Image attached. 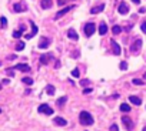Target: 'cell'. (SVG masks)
<instances>
[{
    "label": "cell",
    "instance_id": "obj_1",
    "mask_svg": "<svg viewBox=\"0 0 146 131\" xmlns=\"http://www.w3.org/2000/svg\"><path fill=\"white\" fill-rule=\"evenodd\" d=\"M79 121H80L82 125H92L93 124V117L87 111H82L79 114Z\"/></svg>",
    "mask_w": 146,
    "mask_h": 131
},
{
    "label": "cell",
    "instance_id": "obj_2",
    "mask_svg": "<svg viewBox=\"0 0 146 131\" xmlns=\"http://www.w3.org/2000/svg\"><path fill=\"white\" fill-rule=\"evenodd\" d=\"M122 123H123V125H125V128H126V130H133V127H135V125H133V121H132V118H130V117H128V115H123V117H122Z\"/></svg>",
    "mask_w": 146,
    "mask_h": 131
},
{
    "label": "cell",
    "instance_id": "obj_3",
    "mask_svg": "<svg viewBox=\"0 0 146 131\" xmlns=\"http://www.w3.org/2000/svg\"><path fill=\"white\" fill-rule=\"evenodd\" d=\"M96 30V26H95V23H86L85 24V34L87 36V37H90L93 33Z\"/></svg>",
    "mask_w": 146,
    "mask_h": 131
},
{
    "label": "cell",
    "instance_id": "obj_4",
    "mask_svg": "<svg viewBox=\"0 0 146 131\" xmlns=\"http://www.w3.org/2000/svg\"><path fill=\"white\" fill-rule=\"evenodd\" d=\"M37 111H39V113H42V114H46V115H52V114H53L52 107H49L47 104H42V105H39Z\"/></svg>",
    "mask_w": 146,
    "mask_h": 131
},
{
    "label": "cell",
    "instance_id": "obj_5",
    "mask_svg": "<svg viewBox=\"0 0 146 131\" xmlns=\"http://www.w3.org/2000/svg\"><path fill=\"white\" fill-rule=\"evenodd\" d=\"M72 9H75V6H67V7H63L62 10H59L57 13H56V16H54V20H59L60 17H63L67 13V12H70Z\"/></svg>",
    "mask_w": 146,
    "mask_h": 131
},
{
    "label": "cell",
    "instance_id": "obj_6",
    "mask_svg": "<svg viewBox=\"0 0 146 131\" xmlns=\"http://www.w3.org/2000/svg\"><path fill=\"white\" fill-rule=\"evenodd\" d=\"M140 47H142V40H140V39H136V41L130 46V51H132V53H138V51L140 50Z\"/></svg>",
    "mask_w": 146,
    "mask_h": 131
},
{
    "label": "cell",
    "instance_id": "obj_7",
    "mask_svg": "<svg viewBox=\"0 0 146 131\" xmlns=\"http://www.w3.org/2000/svg\"><path fill=\"white\" fill-rule=\"evenodd\" d=\"M117 12H119L120 14H123V16H125V14H128V13H129V6H128L125 1H123V3H120V4H119Z\"/></svg>",
    "mask_w": 146,
    "mask_h": 131
},
{
    "label": "cell",
    "instance_id": "obj_8",
    "mask_svg": "<svg viewBox=\"0 0 146 131\" xmlns=\"http://www.w3.org/2000/svg\"><path fill=\"white\" fill-rule=\"evenodd\" d=\"M49 46H50V40L47 37H42L39 41V49H47Z\"/></svg>",
    "mask_w": 146,
    "mask_h": 131
},
{
    "label": "cell",
    "instance_id": "obj_9",
    "mask_svg": "<svg viewBox=\"0 0 146 131\" xmlns=\"http://www.w3.org/2000/svg\"><path fill=\"white\" fill-rule=\"evenodd\" d=\"M13 10H15L16 13H22V12H26V6H24L23 3H16V4L13 6Z\"/></svg>",
    "mask_w": 146,
    "mask_h": 131
},
{
    "label": "cell",
    "instance_id": "obj_10",
    "mask_svg": "<svg viewBox=\"0 0 146 131\" xmlns=\"http://www.w3.org/2000/svg\"><path fill=\"white\" fill-rule=\"evenodd\" d=\"M110 44H112V49H113V54H115V56H119V54H120V51H122V50H120V46H119L115 40L110 41Z\"/></svg>",
    "mask_w": 146,
    "mask_h": 131
},
{
    "label": "cell",
    "instance_id": "obj_11",
    "mask_svg": "<svg viewBox=\"0 0 146 131\" xmlns=\"http://www.w3.org/2000/svg\"><path fill=\"white\" fill-rule=\"evenodd\" d=\"M53 59V54H43L42 57H40V63L42 64H49V61Z\"/></svg>",
    "mask_w": 146,
    "mask_h": 131
},
{
    "label": "cell",
    "instance_id": "obj_12",
    "mask_svg": "<svg viewBox=\"0 0 146 131\" xmlns=\"http://www.w3.org/2000/svg\"><path fill=\"white\" fill-rule=\"evenodd\" d=\"M30 26H32V33L26 36V39H27V40H29V39H32V37H34V36L37 34V26H36L33 21H30Z\"/></svg>",
    "mask_w": 146,
    "mask_h": 131
},
{
    "label": "cell",
    "instance_id": "obj_13",
    "mask_svg": "<svg viewBox=\"0 0 146 131\" xmlns=\"http://www.w3.org/2000/svg\"><path fill=\"white\" fill-rule=\"evenodd\" d=\"M53 123H54V124H57V125H60V127H63V125H66V124H67V121H66L63 117H54Z\"/></svg>",
    "mask_w": 146,
    "mask_h": 131
},
{
    "label": "cell",
    "instance_id": "obj_14",
    "mask_svg": "<svg viewBox=\"0 0 146 131\" xmlns=\"http://www.w3.org/2000/svg\"><path fill=\"white\" fill-rule=\"evenodd\" d=\"M15 68H16V70H20V71H24V73H29V71H30V67L27 64H24V63L15 66Z\"/></svg>",
    "mask_w": 146,
    "mask_h": 131
},
{
    "label": "cell",
    "instance_id": "obj_15",
    "mask_svg": "<svg viewBox=\"0 0 146 131\" xmlns=\"http://www.w3.org/2000/svg\"><path fill=\"white\" fill-rule=\"evenodd\" d=\"M106 33H108V26H106V23L102 21V23L99 24V34H100V36H105Z\"/></svg>",
    "mask_w": 146,
    "mask_h": 131
},
{
    "label": "cell",
    "instance_id": "obj_16",
    "mask_svg": "<svg viewBox=\"0 0 146 131\" xmlns=\"http://www.w3.org/2000/svg\"><path fill=\"white\" fill-rule=\"evenodd\" d=\"M67 37H69V39H72V40H77V39H79L77 33L75 32L73 29H69V30H67Z\"/></svg>",
    "mask_w": 146,
    "mask_h": 131
},
{
    "label": "cell",
    "instance_id": "obj_17",
    "mask_svg": "<svg viewBox=\"0 0 146 131\" xmlns=\"http://www.w3.org/2000/svg\"><path fill=\"white\" fill-rule=\"evenodd\" d=\"M40 6H42V9H50L53 6V0H42Z\"/></svg>",
    "mask_w": 146,
    "mask_h": 131
},
{
    "label": "cell",
    "instance_id": "obj_18",
    "mask_svg": "<svg viewBox=\"0 0 146 131\" xmlns=\"http://www.w3.org/2000/svg\"><path fill=\"white\" fill-rule=\"evenodd\" d=\"M129 101L132 103V104H135V105H140V104H142V100H140L139 97H135V96H130Z\"/></svg>",
    "mask_w": 146,
    "mask_h": 131
},
{
    "label": "cell",
    "instance_id": "obj_19",
    "mask_svg": "<svg viewBox=\"0 0 146 131\" xmlns=\"http://www.w3.org/2000/svg\"><path fill=\"white\" fill-rule=\"evenodd\" d=\"M103 9H105V4H100V6H96V7H93V9L90 10V13H92V14H97V13H100Z\"/></svg>",
    "mask_w": 146,
    "mask_h": 131
},
{
    "label": "cell",
    "instance_id": "obj_20",
    "mask_svg": "<svg viewBox=\"0 0 146 131\" xmlns=\"http://www.w3.org/2000/svg\"><path fill=\"white\" fill-rule=\"evenodd\" d=\"M54 91H56L54 85H52V84H49V85H46V93H47L49 96H54Z\"/></svg>",
    "mask_w": 146,
    "mask_h": 131
},
{
    "label": "cell",
    "instance_id": "obj_21",
    "mask_svg": "<svg viewBox=\"0 0 146 131\" xmlns=\"http://www.w3.org/2000/svg\"><path fill=\"white\" fill-rule=\"evenodd\" d=\"M120 111H123V113H129L130 111V105L129 104H120Z\"/></svg>",
    "mask_w": 146,
    "mask_h": 131
},
{
    "label": "cell",
    "instance_id": "obj_22",
    "mask_svg": "<svg viewBox=\"0 0 146 131\" xmlns=\"http://www.w3.org/2000/svg\"><path fill=\"white\" fill-rule=\"evenodd\" d=\"M112 33H113V34H120V33H122V27H120V26H113V27H112Z\"/></svg>",
    "mask_w": 146,
    "mask_h": 131
},
{
    "label": "cell",
    "instance_id": "obj_23",
    "mask_svg": "<svg viewBox=\"0 0 146 131\" xmlns=\"http://www.w3.org/2000/svg\"><path fill=\"white\" fill-rule=\"evenodd\" d=\"M0 26H1V27H3V29H6V27H7V19H6V17H0Z\"/></svg>",
    "mask_w": 146,
    "mask_h": 131
},
{
    "label": "cell",
    "instance_id": "obj_24",
    "mask_svg": "<svg viewBox=\"0 0 146 131\" xmlns=\"http://www.w3.org/2000/svg\"><path fill=\"white\" fill-rule=\"evenodd\" d=\"M66 101H67V97H60L59 100H57V105H59V107H62Z\"/></svg>",
    "mask_w": 146,
    "mask_h": 131
},
{
    "label": "cell",
    "instance_id": "obj_25",
    "mask_svg": "<svg viewBox=\"0 0 146 131\" xmlns=\"http://www.w3.org/2000/svg\"><path fill=\"white\" fill-rule=\"evenodd\" d=\"M22 81L24 83V84H27V85H32V84H33V79H30V77H24Z\"/></svg>",
    "mask_w": 146,
    "mask_h": 131
},
{
    "label": "cell",
    "instance_id": "obj_26",
    "mask_svg": "<svg viewBox=\"0 0 146 131\" xmlns=\"http://www.w3.org/2000/svg\"><path fill=\"white\" fill-rule=\"evenodd\" d=\"M23 49H24V43H23V41H19L17 46H16V50H17V51H22Z\"/></svg>",
    "mask_w": 146,
    "mask_h": 131
},
{
    "label": "cell",
    "instance_id": "obj_27",
    "mask_svg": "<svg viewBox=\"0 0 146 131\" xmlns=\"http://www.w3.org/2000/svg\"><path fill=\"white\" fill-rule=\"evenodd\" d=\"M132 83H133L135 85H143V84H145V83L142 81V80H139V79H133V80H132Z\"/></svg>",
    "mask_w": 146,
    "mask_h": 131
},
{
    "label": "cell",
    "instance_id": "obj_28",
    "mask_svg": "<svg viewBox=\"0 0 146 131\" xmlns=\"http://www.w3.org/2000/svg\"><path fill=\"white\" fill-rule=\"evenodd\" d=\"M72 76H73V77H76V79H79V76H80V71H79L77 68H75V70H72Z\"/></svg>",
    "mask_w": 146,
    "mask_h": 131
},
{
    "label": "cell",
    "instance_id": "obj_29",
    "mask_svg": "<svg viewBox=\"0 0 146 131\" xmlns=\"http://www.w3.org/2000/svg\"><path fill=\"white\" fill-rule=\"evenodd\" d=\"M13 37H15V39H20V37H22V30H16V32H13Z\"/></svg>",
    "mask_w": 146,
    "mask_h": 131
},
{
    "label": "cell",
    "instance_id": "obj_30",
    "mask_svg": "<svg viewBox=\"0 0 146 131\" xmlns=\"http://www.w3.org/2000/svg\"><path fill=\"white\" fill-rule=\"evenodd\" d=\"M119 67H120V70H128V63H126V61H122V63L119 64Z\"/></svg>",
    "mask_w": 146,
    "mask_h": 131
},
{
    "label": "cell",
    "instance_id": "obj_31",
    "mask_svg": "<svg viewBox=\"0 0 146 131\" xmlns=\"http://www.w3.org/2000/svg\"><path fill=\"white\" fill-rule=\"evenodd\" d=\"M87 84H89V80H86V79H85V80H80V85H83V87H86Z\"/></svg>",
    "mask_w": 146,
    "mask_h": 131
},
{
    "label": "cell",
    "instance_id": "obj_32",
    "mask_svg": "<svg viewBox=\"0 0 146 131\" xmlns=\"http://www.w3.org/2000/svg\"><path fill=\"white\" fill-rule=\"evenodd\" d=\"M89 93H92V88H85L83 90V94H89Z\"/></svg>",
    "mask_w": 146,
    "mask_h": 131
},
{
    "label": "cell",
    "instance_id": "obj_33",
    "mask_svg": "<svg viewBox=\"0 0 146 131\" xmlns=\"http://www.w3.org/2000/svg\"><path fill=\"white\" fill-rule=\"evenodd\" d=\"M140 29H142V32H143V33H146V23H142Z\"/></svg>",
    "mask_w": 146,
    "mask_h": 131
},
{
    "label": "cell",
    "instance_id": "obj_34",
    "mask_svg": "<svg viewBox=\"0 0 146 131\" xmlns=\"http://www.w3.org/2000/svg\"><path fill=\"white\" fill-rule=\"evenodd\" d=\"M110 131H117V125H116V124H112V127H110Z\"/></svg>",
    "mask_w": 146,
    "mask_h": 131
},
{
    "label": "cell",
    "instance_id": "obj_35",
    "mask_svg": "<svg viewBox=\"0 0 146 131\" xmlns=\"http://www.w3.org/2000/svg\"><path fill=\"white\" fill-rule=\"evenodd\" d=\"M139 13H142V14L146 13V9H145V7H140V9H139Z\"/></svg>",
    "mask_w": 146,
    "mask_h": 131
},
{
    "label": "cell",
    "instance_id": "obj_36",
    "mask_svg": "<svg viewBox=\"0 0 146 131\" xmlns=\"http://www.w3.org/2000/svg\"><path fill=\"white\" fill-rule=\"evenodd\" d=\"M16 59V56L15 54H12V56H9V60H15Z\"/></svg>",
    "mask_w": 146,
    "mask_h": 131
},
{
    "label": "cell",
    "instance_id": "obj_37",
    "mask_svg": "<svg viewBox=\"0 0 146 131\" xmlns=\"http://www.w3.org/2000/svg\"><path fill=\"white\" fill-rule=\"evenodd\" d=\"M7 74H9V76H13L15 73H13V70H7Z\"/></svg>",
    "mask_w": 146,
    "mask_h": 131
},
{
    "label": "cell",
    "instance_id": "obj_38",
    "mask_svg": "<svg viewBox=\"0 0 146 131\" xmlns=\"http://www.w3.org/2000/svg\"><path fill=\"white\" fill-rule=\"evenodd\" d=\"M132 1H133L135 4H139V3H140V0H132Z\"/></svg>",
    "mask_w": 146,
    "mask_h": 131
},
{
    "label": "cell",
    "instance_id": "obj_39",
    "mask_svg": "<svg viewBox=\"0 0 146 131\" xmlns=\"http://www.w3.org/2000/svg\"><path fill=\"white\" fill-rule=\"evenodd\" d=\"M57 3H59V4H60V6H62V4H63V3H65V0H57Z\"/></svg>",
    "mask_w": 146,
    "mask_h": 131
},
{
    "label": "cell",
    "instance_id": "obj_40",
    "mask_svg": "<svg viewBox=\"0 0 146 131\" xmlns=\"http://www.w3.org/2000/svg\"><path fill=\"white\" fill-rule=\"evenodd\" d=\"M142 131H146V127H145V128H143V130H142Z\"/></svg>",
    "mask_w": 146,
    "mask_h": 131
},
{
    "label": "cell",
    "instance_id": "obj_41",
    "mask_svg": "<svg viewBox=\"0 0 146 131\" xmlns=\"http://www.w3.org/2000/svg\"><path fill=\"white\" fill-rule=\"evenodd\" d=\"M143 77H145V79H146V73H145V76H143Z\"/></svg>",
    "mask_w": 146,
    "mask_h": 131
},
{
    "label": "cell",
    "instance_id": "obj_42",
    "mask_svg": "<svg viewBox=\"0 0 146 131\" xmlns=\"http://www.w3.org/2000/svg\"><path fill=\"white\" fill-rule=\"evenodd\" d=\"M0 88H1V84H0Z\"/></svg>",
    "mask_w": 146,
    "mask_h": 131
},
{
    "label": "cell",
    "instance_id": "obj_43",
    "mask_svg": "<svg viewBox=\"0 0 146 131\" xmlns=\"http://www.w3.org/2000/svg\"><path fill=\"white\" fill-rule=\"evenodd\" d=\"M0 66H1V61H0Z\"/></svg>",
    "mask_w": 146,
    "mask_h": 131
}]
</instances>
